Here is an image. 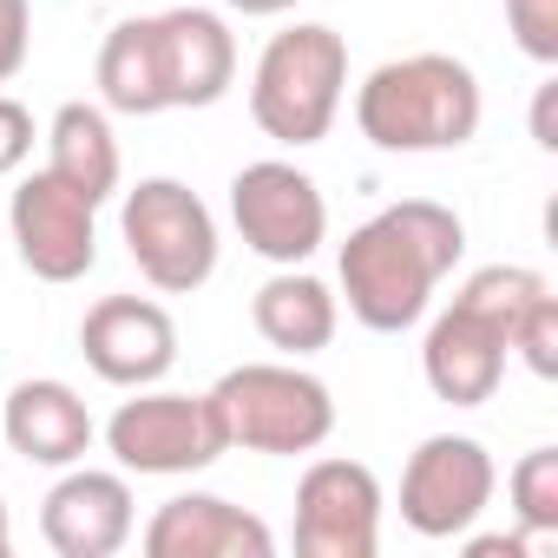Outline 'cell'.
I'll use <instances>...</instances> for the list:
<instances>
[{
    "mask_svg": "<svg viewBox=\"0 0 558 558\" xmlns=\"http://www.w3.org/2000/svg\"><path fill=\"white\" fill-rule=\"evenodd\" d=\"M99 99L125 119L158 112H204L236 86V34L210 8H165L119 21L99 40Z\"/></svg>",
    "mask_w": 558,
    "mask_h": 558,
    "instance_id": "6da1fadb",
    "label": "cell"
},
{
    "mask_svg": "<svg viewBox=\"0 0 558 558\" xmlns=\"http://www.w3.org/2000/svg\"><path fill=\"white\" fill-rule=\"evenodd\" d=\"M466 256V223L460 210L434 197H401L375 210L368 223L349 230L342 243V296L349 316L375 336H401L434 310V290L460 269Z\"/></svg>",
    "mask_w": 558,
    "mask_h": 558,
    "instance_id": "7a4b0ae2",
    "label": "cell"
},
{
    "mask_svg": "<svg viewBox=\"0 0 558 558\" xmlns=\"http://www.w3.org/2000/svg\"><path fill=\"white\" fill-rule=\"evenodd\" d=\"M480 80L453 53H401L381 60L355 86V125L375 151L421 158V151H460L480 132Z\"/></svg>",
    "mask_w": 558,
    "mask_h": 558,
    "instance_id": "3957f363",
    "label": "cell"
},
{
    "mask_svg": "<svg viewBox=\"0 0 558 558\" xmlns=\"http://www.w3.org/2000/svg\"><path fill=\"white\" fill-rule=\"evenodd\" d=\"M223 447L243 453H269V460H296L316 453L336 434V395L323 375H310L303 362H243L230 375H217L204 388Z\"/></svg>",
    "mask_w": 558,
    "mask_h": 558,
    "instance_id": "277c9868",
    "label": "cell"
},
{
    "mask_svg": "<svg viewBox=\"0 0 558 558\" xmlns=\"http://www.w3.org/2000/svg\"><path fill=\"white\" fill-rule=\"evenodd\" d=\"M349 93V40L323 21H296L283 34H269L250 73V119L276 145H323Z\"/></svg>",
    "mask_w": 558,
    "mask_h": 558,
    "instance_id": "5b68a950",
    "label": "cell"
},
{
    "mask_svg": "<svg viewBox=\"0 0 558 558\" xmlns=\"http://www.w3.org/2000/svg\"><path fill=\"white\" fill-rule=\"evenodd\" d=\"M119 236L158 296H191L217 276V217L178 178H138L119 204Z\"/></svg>",
    "mask_w": 558,
    "mask_h": 558,
    "instance_id": "8992f818",
    "label": "cell"
},
{
    "mask_svg": "<svg viewBox=\"0 0 558 558\" xmlns=\"http://www.w3.org/2000/svg\"><path fill=\"white\" fill-rule=\"evenodd\" d=\"M106 453L119 460V473H138V480H184V473H204L223 447L217 434V414L204 395H178V388H132V401L112 408L106 421Z\"/></svg>",
    "mask_w": 558,
    "mask_h": 558,
    "instance_id": "52a82bcc",
    "label": "cell"
},
{
    "mask_svg": "<svg viewBox=\"0 0 558 558\" xmlns=\"http://www.w3.org/2000/svg\"><path fill=\"white\" fill-rule=\"evenodd\" d=\"M230 223L243 236V250H256L276 269H296L323 250L329 236V204L323 184L290 165V158H256L230 178Z\"/></svg>",
    "mask_w": 558,
    "mask_h": 558,
    "instance_id": "ba28073f",
    "label": "cell"
},
{
    "mask_svg": "<svg viewBox=\"0 0 558 558\" xmlns=\"http://www.w3.org/2000/svg\"><path fill=\"white\" fill-rule=\"evenodd\" d=\"M499 493V466L473 434H427L401 466V519L421 538H460Z\"/></svg>",
    "mask_w": 558,
    "mask_h": 558,
    "instance_id": "9c48e42d",
    "label": "cell"
},
{
    "mask_svg": "<svg viewBox=\"0 0 558 558\" xmlns=\"http://www.w3.org/2000/svg\"><path fill=\"white\" fill-rule=\"evenodd\" d=\"M381 480L362 460L323 453L296 480V551L303 558H375L381 551Z\"/></svg>",
    "mask_w": 558,
    "mask_h": 558,
    "instance_id": "30bf717a",
    "label": "cell"
},
{
    "mask_svg": "<svg viewBox=\"0 0 558 558\" xmlns=\"http://www.w3.org/2000/svg\"><path fill=\"white\" fill-rule=\"evenodd\" d=\"M8 230H14L21 263L40 276V283H80V276L99 263V204L80 197L73 184H60L47 165L14 184Z\"/></svg>",
    "mask_w": 558,
    "mask_h": 558,
    "instance_id": "8fae6325",
    "label": "cell"
},
{
    "mask_svg": "<svg viewBox=\"0 0 558 558\" xmlns=\"http://www.w3.org/2000/svg\"><path fill=\"white\" fill-rule=\"evenodd\" d=\"M80 355L106 388H151L178 368V323L151 296H99L80 323Z\"/></svg>",
    "mask_w": 558,
    "mask_h": 558,
    "instance_id": "7c38bea8",
    "label": "cell"
},
{
    "mask_svg": "<svg viewBox=\"0 0 558 558\" xmlns=\"http://www.w3.org/2000/svg\"><path fill=\"white\" fill-rule=\"evenodd\" d=\"M132 486L106 466H60L53 493L40 499V538L60 558H112L132 545Z\"/></svg>",
    "mask_w": 558,
    "mask_h": 558,
    "instance_id": "4fadbf2b",
    "label": "cell"
},
{
    "mask_svg": "<svg viewBox=\"0 0 558 558\" xmlns=\"http://www.w3.org/2000/svg\"><path fill=\"white\" fill-rule=\"evenodd\" d=\"M506 362H512V342H506V329H499L486 310H473V303L453 296V303L427 323L421 375H427V388H434L447 408H480V401H493L499 381H506Z\"/></svg>",
    "mask_w": 558,
    "mask_h": 558,
    "instance_id": "5bb4252c",
    "label": "cell"
},
{
    "mask_svg": "<svg viewBox=\"0 0 558 558\" xmlns=\"http://www.w3.org/2000/svg\"><path fill=\"white\" fill-rule=\"evenodd\" d=\"M0 434L8 447L27 460V466H80L99 440L93 427V408L80 401L73 381H53V375H34V381H14L8 408H0Z\"/></svg>",
    "mask_w": 558,
    "mask_h": 558,
    "instance_id": "9a60e30c",
    "label": "cell"
},
{
    "mask_svg": "<svg viewBox=\"0 0 558 558\" xmlns=\"http://www.w3.org/2000/svg\"><path fill=\"white\" fill-rule=\"evenodd\" d=\"M269 551L276 532L217 493H178L145 525V558H269Z\"/></svg>",
    "mask_w": 558,
    "mask_h": 558,
    "instance_id": "2e32d148",
    "label": "cell"
},
{
    "mask_svg": "<svg viewBox=\"0 0 558 558\" xmlns=\"http://www.w3.org/2000/svg\"><path fill=\"white\" fill-rule=\"evenodd\" d=\"M250 323H256V336H263L276 355L303 362V355H323V349L336 342V329H342V296L323 283V276H310V269L296 263V269H276L269 283L250 296Z\"/></svg>",
    "mask_w": 558,
    "mask_h": 558,
    "instance_id": "e0dca14e",
    "label": "cell"
},
{
    "mask_svg": "<svg viewBox=\"0 0 558 558\" xmlns=\"http://www.w3.org/2000/svg\"><path fill=\"white\" fill-rule=\"evenodd\" d=\"M47 171L60 184H73L80 197L106 204L119 191V138H112V119L106 106H86V99H66L47 125Z\"/></svg>",
    "mask_w": 558,
    "mask_h": 558,
    "instance_id": "ac0fdd59",
    "label": "cell"
},
{
    "mask_svg": "<svg viewBox=\"0 0 558 558\" xmlns=\"http://www.w3.org/2000/svg\"><path fill=\"white\" fill-rule=\"evenodd\" d=\"M506 499L525 538H551L558 532V447H532L506 473Z\"/></svg>",
    "mask_w": 558,
    "mask_h": 558,
    "instance_id": "d6986e66",
    "label": "cell"
},
{
    "mask_svg": "<svg viewBox=\"0 0 558 558\" xmlns=\"http://www.w3.org/2000/svg\"><path fill=\"white\" fill-rule=\"evenodd\" d=\"M512 355H519L538 381L558 375V296H551V290L519 316V329H512Z\"/></svg>",
    "mask_w": 558,
    "mask_h": 558,
    "instance_id": "ffe728a7",
    "label": "cell"
},
{
    "mask_svg": "<svg viewBox=\"0 0 558 558\" xmlns=\"http://www.w3.org/2000/svg\"><path fill=\"white\" fill-rule=\"evenodd\" d=\"M506 27L525 60L558 66V0H506Z\"/></svg>",
    "mask_w": 558,
    "mask_h": 558,
    "instance_id": "44dd1931",
    "label": "cell"
},
{
    "mask_svg": "<svg viewBox=\"0 0 558 558\" xmlns=\"http://www.w3.org/2000/svg\"><path fill=\"white\" fill-rule=\"evenodd\" d=\"M34 138H40L34 112H27L14 93H0V178H14V171L34 158Z\"/></svg>",
    "mask_w": 558,
    "mask_h": 558,
    "instance_id": "7402d4cb",
    "label": "cell"
},
{
    "mask_svg": "<svg viewBox=\"0 0 558 558\" xmlns=\"http://www.w3.org/2000/svg\"><path fill=\"white\" fill-rule=\"evenodd\" d=\"M34 53V0H0V86Z\"/></svg>",
    "mask_w": 558,
    "mask_h": 558,
    "instance_id": "603a6c76",
    "label": "cell"
},
{
    "mask_svg": "<svg viewBox=\"0 0 558 558\" xmlns=\"http://www.w3.org/2000/svg\"><path fill=\"white\" fill-rule=\"evenodd\" d=\"M460 538H466V532H460ZM466 551H473V558H499V551H506V558H525L532 538H525V532H486V538H466Z\"/></svg>",
    "mask_w": 558,
    "mask_h": 558,
    "instance_id": "cb8c5ba5",
    "label": "cell"
},
{
    "mask_svg": "<svg viewBox=\"0 0 558 558\" xmlns=\"http://www.w3.org/2000/svg\"><path fill=\"white\" fill-rule=\"evenodd\" d=\"M551 99H558V86H538V99H532V138H538V151H558V132H551Z\"/></svg>",
    "mask_w": 558,
    "mask_h": 558,
    "instance_id": "d4e9b609",
    "label": "cell"
},
{
    "mask_svg": "<svg viewBox=\"0 0 558 558\" xmlns=\"http://www.w3.org/2000/svg\"><path fill=\"white\" fill-rule=\"evenodd\" d=\"M230 14H243V21H276V14H290V8H303V0H223Z\"/></svg>",
    "mask_w": 558,
    "mask_h": 558,
    "instance_id": "484cf974",
    "label": "cell"
},
{
    "mask_svg": "<svg viewBox=\"0 0 558 558\" xmlns=\"http://www.w3.org/2000/svg\"><path fill=\"white\" fill-rule=\"evenodd\" d=\"M8 545H14V519H8V499H0V558H8Z\"/></svg>",
    "mask_w": 558,
    "mask_h": 558,
    "instance_id": "4316f807",
    "label": "cell"
}]
</instances>
